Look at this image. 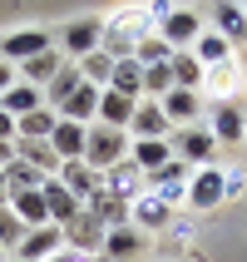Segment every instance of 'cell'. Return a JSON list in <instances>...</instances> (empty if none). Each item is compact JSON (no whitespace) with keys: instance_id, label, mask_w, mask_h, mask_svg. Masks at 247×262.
<instances>
[{"instance_id":"1","label":"cell","mask_w":247,"mask_h":262,"mask_svg":"<svg viewBox=\"0 0 247 262\" xmlns=\"http://www.w3.org/2000/svg\"><path fill=\"white\" fill-rule=\"evenodd\" d=\"M153 35V20H148L144 5H124V10H114L109 20H104L99 30V50L109 59H133L139 55V45Z\"/></svg>"},{"instance_id":"2","label":"cell","mask_w":247,"mask_h":262,"mask_svg":"<svg viewBox=\"0 0 247 262\" xmlns=\"http://www.w3.org/2000/svg\"><path fill=\"white\" fill-rule=\"evenodd\" d=\"M129 159V134L124 129H109V124H89V139H84V168H94V173H109L114 163Z\"/></svg>"},{"instance_id":"3","label":"cell","mask_w":247,"mask_h":262,"mask_svg":"<svg viewBox=\"0 0 247 262\" xmlns=\"http://www.w3.org/2000/svg\"><path fill=\"white\" fill-rule=\"evenodd\" d=\"M203 30H208V25H203V15L188 10V5H178V10H168L159 25H153V35H159V40L178 55V50H193V40H198Z\"/></svg>"},{"instance_id":"4","label":"cell","mask_w":247,"mask_h":262,"mask_svg":"<svg viewBox=\"0 0 247 262\" xmlns=\"http://www.w3.org/2000/svg\"><path fill=\"white\" fill-rule=\"evenodd\" d=\"M188 163H178V159H168L163 168H153L148 173V193L159 198V203H168V208H178V203H188Z\"/></svg>"},{"instance_id":"5","label":"cell","mask_w":247,"mask_h":262,"mask_svg":"<svg viewBox=\"0 0 247 262\" xmlns=\"http://www.w3.org/2000/svg\"><path fill=\"white\" fill-rule=\"evenodd\" d=\"M104 237H109V228H104L94 213H84V208L64 223V248L84 252V257H99V252H104Z\"/></svg>"},{"instance_id":"6","label":"cell","mask_w":247,"mask_h":262,"mask_svg":"<svg viewBox=\"0 0 247 262\" xmlns=\"http://www.w3.org/2000/svg\"><path fill=\"white\" fill-rule=\"evenodd\" d=\"M59 248H64V228L44 223V228H30V233L20 237V248H15V262H50Z\"/></svg>"},{"instance_id":"7","label":"cell","mask_w":247,"mask_h":262,"mask_svg":"<svg viewBox=\"0 0 247 262\" xmlns=\"http://www.w3.org/2000/svg\"><path fill=\"white\" fill-rule=\"evenodd\" d=\"M104 193H114L119 203H133V198H144L148 193V173L139 168V163H114L109 173H104Z\"/></svg>"},{"instance_id":"8","label":"cell","mask_w":247,"mask_h":262,"mask_svg":"<svg viewBox=\"0 0 247 262\" xmlns=\"http://www.w3.org/2000/svg\"><path fill=\"white\" fill-rule=\"evenodd\" d=\"M44 50H55V45H50V35H44V30H35V25L0 35V55H5V64H10V59H20V64H25V59L44 55Z\"/></svg>"},{"instance_id":"9","label":"cell","mask_w":247,"mask_h":262,"mask_svg":"<svg viewBox=\"0 0 247 262\" xmlns=\"http://www.w3.org/2000/svg\"><path fill=\"white\" fill-rule=\"evenodd\" d=\"M168 148H173V159L178 163H213V148H218V139H213V134L208 129H183V134H173V139H168Z\"/></svg>"},{"instance_id":"10","label":"cell","mask_w":247,"mask_h":262,"mask_svg":"<svg viewBox=\"0 0 247 262\" xmlns=\"http://www.w3.org/2000/svg\"><path fill=\"white\" fill-rule=\"evenodd\" d=\"M168 223H173V208L159 203L153 193L129 203V228H139V233H168Z\"/></svg>"},{"instance_id":"11","label":"cell","mask_w":247,"mask_h":262,"mask_svg":"<svg viewBox=\"0 0 247 262\" xmlns=\"http://www.w3.org/2000/svg\"><path fill=\"white\" fill-rule=\"evenodd\" d=\"M218 203H222V168L208 163V168H198V173L188 178V208L208 213V208H218Z\"/></svg>"},{"instance_id":"12","label":"cell","mask_w":247,"mask_h":262,"mask_svg":"<svg viewBox=\"0 0 247 262\" xmlns=\"http://www.w3.org/2000/svg\"><path fill=\"white\" fill-rule=\"evenodd\" d=\"M55 178L64 183V188H70V198H74L79 208H84L89 198H94V193L104 188V173H94V168H84L79 159H74V163H59V173H55Z\"/></svg>"},{"instance_id":"13","label":"cell","mask_w":247,"mask_h":262,"mask_svg":"<svg viewBox=\"0 0 247 262\" xmlns=\"http://www.w3.org/2000/svg\"><path fill=\"white\" fill-rule=\"evenodd\" d=\"M84 139H89L84 124H70V119H59L55 134H50V148H55V159H59V163H74V159H84Z\"/></svg>"},{"instance_id":"14","label":"cell","mask_w":247,"mask_h":262,"mask_svg":"<svg viewBox=\"0 0 247 262\" xmlns=\"http://www.w3.org/2000/svg\"><path fill=\"white\" fill-rule=\"evenodd\" d=\"M15 159L30 163L40 178H55L59 173V159H55V148H50V139H15Z\"/></svg>"},{"instance_id":"15","label":"cell","mask_w":247,"mask_h":262,"mask_svg":"<svg viewBox=\"0 0 247 262\" xmlns=\"http://www.w3.org/2000/svg\"><path fill=\"white\" fill-rule=\"evenodd\" d=\"M99 30H104V20H70L64 25V50H70L74 59H84V55H94L99 50Z\"/></svg>"},{"instance_id":"16","label":"cell","mask_w":247,"mask_h":262,"mask_svg":"<svg viewBox=\"0 0 247 262\" xmlns=\"http://www.w3.org/2000/svg\"><path fill=\"white\" fill-rule=\"evenodd\" d=\"M40 198H44V213H50V223H55V228H64V223L79 213V203L70 198V188H64L59 178H44V183H40Z\"/></svg>"},{"instance_id":"17","label":"cell","mask_w":247,"mask_h":262,"mask_svg":"<svg viewBox=\"0 0 247 262\" xmlns=\"http://www.w3.org/2000/svg\"><path fill=\"white\" fill-rule=\"evenodd\" d=\"M59 119H70V124H84V129H89V124L99 119V89H94V84H79L70 99H64Z\"/></svg>"},{"instance_id":"18","label":"cell","mask_w":247,"mask_h":262,"mask_svg":"<svg viewBox=\"0 0 247 262\" xmlns=\"http://www.w3.org/2000/svg\"><path fill=\"white\" fill-rule=\"evenodd\" d=\"M129 129H133V139H168V119H163L159 99H139Z\"/></svg>"},{"instance_id":"19","label":"cell","mask_w":247,"mask_h":262,"mask_svg":"<svg viewBox=\"0 0 247 262\" xmlns=\"http://www.w3.org/2000/svg\"><path fill=\"white\" fill-rule=\"evenodd\" d=\"M208 134H213L218 144H242L247 124H242V114H237V104H213V124H208Z\"/></svg>"},{"instance_id":"20","label":"cell","mask_w":247,"mask_h":262,"mask_svg":"<svg viewBox=\"0 0 247 262\" xmlns=\"http://www.w3.org/2000/svg\"><path fill=\"white\" fill-rule=\"evenodd\" d=\"M213 20H218V35L228 45H237V40H247V10L242 5H233V0H218V5H213Z\"/></svg>"},{"instance_id":"21","label":"cell","mask_w":247,"mask_h":262,"mask_svg":"<svg viewBox=\"0 0 247 262\" xmlns=\"http://www.w3.org/2000/svg\"><path fill=\"white\" fill-rule=\"evenodd\" d=\"M109 89L124 94V99H144V64H139V59H114Z\"/></svg>"},{"instance_id":"22","label":"cell","mask_w":247,"mask_h":262,"mask_svg":"<svg viewBox=\"0 0 247 262\" xmlns=\"http://www.w3.org/2000/svg\"><path fill=\"white\" fill-rule=\"evenodd\" d=\"M84 213H94V218H99L109 233H114V228H129V203H119L114 193H104V188L84 203Z\"/></svg>"},{"instance_id":"23","label":"cell","mask_w":247,"mask_h":262,"mask_svg":"<svg viewBox=\"0 0 247 262\" xmlns=\"http://www.w3.org/2000/svg\"><path fill=\"white\" fill-rule=\"evenodd\" d=\"M159 109H163V119H168V129H173V124H193V119H198V94H193V89H168L159 99Z\"/></svg>"},{"instance_id":"24","label":"cell","mask_w":247,"mask_h":262,"mask_svg":"<svg viewBox=\"0 0 247 262\" xmlns=\"http://www.w3.org/2000/svg\"><path fill=\"white\" fill-rule=\"evenodd\" d=\"M193 59H198V64H203V70H213V64H222V59H233V45L222 40L218 30L208 25L203 35H198V40H193V50H188Z\"/></svg>"},{"instance_id":"25","label":"cell","mask_w":247,"mask_h":262,"mask_svg":"<svg viewBox=\"0 0 247 262\" xmlns=\"http://www.w3.org/2000/svg\"><path fill=\"white\" fill-rule=\"evenodd\" d=\"M0 109H5L10 119H25V114H35V109H44V94H40V89H30V84H20V79H15V84L5 89V94H0Z\"/></svg>"},{"instance_id":"26","label":"cell","mask_w":247,"mask_h":262,"mask_svg":"<svg viewBox=\"0 0 247 262\" xmlns=\"http://www.w3.org/2000/svg\"><path fill=\"white\" fill-rule=\"evenodd\" d=\"M133 109H139V99H124V94H114V89H99V124H109V129H129Z\"/></svg>"},{"instance_id":"27","label":"cell","mask_w":247,"mask_h":262,"mask_svg":"<svg viewBox=\"0 0 247 262\" xmlns=\"http://www.w3.org/2000/svg\"><path fill=\"white\" fill-rule=\"evenodd\" d=\"M168 159H173V148H168V139H133V144H129V163H139L144 173L163 168Z\"/></svg>"},{"instance_id":"28","label":"cell","mask_w":247,"mask_h":262,"mask_svg":"<svg viewBox=\"0 0 247 262\" xmlns=\"http://www.w3.org/2000/svg\"><path fill=\"white\" fill-rule=\"evenodd\" d=\"M79 84H84V79H79V64H64V70L44 84V109H55V114H59V109H64V99H70Z\"/></svg>"},{"instance_id":"29","label":"cell","mask_w":247,"mask_h":262,"mask_svg":"<svg viewBox=\"0 0 247 262\" xmlns=\"http://www.w3.org/2000/svg\"><path fill=\"white\" fill-rule=\"evenodd\" d=\"M59 70H64V59H59L55 50H44V55H35V59H25V64H20V74H25V79H20V84H30V89H40V84H50V79H55Z\"/></svg>"},{"instance_id":"30","label":"cell","mask_w":247,"mask_h":262,"mask_svg":"<svg viewBox=\"0 0 247 262\" xmlns=\"http://www.w3.org/2000/svg\"><path fill=\"white\" fill-rule=\"evenodd\" d=\"M10 213H15L20 223H25V233H30V228H44V223H50L40 188H35V193H15V198H10Z\"/></svg>"},{"instance_id":"31","label":"cell","mask_w":247,"mask_h":262,"mask_svg":"<svg viewBox=\"0 0 247 262\" xmlns=\"http://www.w3.org/2000/svg\"><path fill=\"white\" fill-rule=\"evenodd\" d=\"M55 124H59L55 109H35V114L15 119V139H50V134H55Z\"/></svg>"},{"instance_id":"32","label":"cell","mask_w":247,"mask_h":262,"mask_svg":"<svg viewBox=\"0 0 247 262\" xmlns=\"http://www.w3.org/2000/svg\"><path fill=\"white\" fill-rule=\"evenodd\" d=\"M74 64H79V79H84V84H94V89H109L114 59L104 55V50H94V55H84V59H74Z\"/></svg>"},{"instance_id":"33","label":"cell","mask_w":247,"mask_h":262,"mask_svg":"<svg viewBox=\"0 0 247 262\" xmlns=\"http://www.w3.org/2000/svg\"><path fill=\"white\" fill-rule=\"evenodd\" d=\"M168 74H173V89H198L203 84V64H198L188 50H178V55L168 59Z\"/></svg>"},{"instance_id":"34","label":"cell","mask_w":247,"mask_h":262,"mask_svg":"<svg viewBox=\"0 0 247 262\" xmlns=\"http://www.w3.org/2000/svg\"><path fill=\"white\" fill-rule=\"evenodd\" d=\"M237 79H242V70H237V59H222V64H213V70H203V84L218 94V99H228L237 89Z\"/></svg>"},{"instance_id":"35","label":"cell","mask_w":247,"mask_h":262,"mask_svg":"<svg viewBox=\"0 0 247 262\" xmlns=\"http://www.w3.org/2000/svg\"><path fill=\"white\" fill-rule=\"evenodd\" d=\"M0 173H5V188H10V198H15V193H35V188L44 183V178L35 173L30 163H20V159H10L5 168H0Z\"/></svg>"},{"instance_id":"36","label":"cell","mask_w":247,"mask_h":262,"mask_svg":"<svg viewBox=\"0 0 247 262\" xmlns=\"http://www.w3.org/2000/svg\"><path fill=\"white\" fill-rule=\"evenodd\" d=\"M139 248H144V233L139 228H114V233L104 237V257H133Z\"/></svg>"},{"instance_id":"37","label":"cell","mask_w":247,"mask_h":262,"mask_svg":"<svg viewBox=\"0 0 247 262\" xmlns=\"http://www.w3.org/2000/svg\"><path fill=\"white\" fill-rule=\"evenodd\" d=\"M133 59H139V64L148 70V64H168V59H173V50H168V45H163L159 35H148V40L139 45V55H133Z\"/></svg>"},{"instance_id":"38","label":"cell","mask_w":247,"mask_h":262,"mask_svg":"<svg viewBox=\"0 0 247 262\" xmlns=\"http://www.w3.org/2000/svg\"><path fill=\"white\" fill-rule=\"evenodd\" d=\"M20 237H25V223L15 218L10 208H0V248H5V252L20 248Z\"/></svg>"},{"instance_id":"39","label":"cell","mask_w":247,"mask_h":262,"mask_svg":"<svg viewBox=\"0 0 247 262\" xmlns=\"http://www.w3.org/2000/svg\"><path fill=\"white\" fill-rule=\"evenodd\" d=\"M168 89H173V74H168V64H148L144 70V94H168Z\"/></svg>"},{"instance_id":"40","label":"cell","mask_w":247,"mask_h":262,"mask_svg":"<svg viewBox=\"0 0 247 262\" xmlns=\"http://www.w3.org/2000/svg\"><path fill=\"white\" fill-rule=\"evenodd\" d=\"M247 193V168H222V198H242Z\"/></svg>"},{"instance_id":"41","label":"cell","mask_w":247,"mask_h":262,"mask_svg":"<svg viewBox=\"0 0 247 262\" xmlns=\"http://www.w3.org/2000/svg\"><path fill=\"white\" fill-rule=\"evenodd\" d=\"M168 237H173V243H188V237H193V223L173 218V223H168Z\"/></svg>"},{"instance_id":"42","label":"cell","mask_w":247,"mask_h":262,"mask_svg":"<svg viewBox=\"0 0 247 262\" xmlns=\"http://www.w3.org/2000/svg\"><path fill=\"white\" fill-rule=\"evenodd\" d=\"M0 144H15V119L0 109Z\"/></svg>"},{"instance_id":"43","label":"cell","mask_w":247,"mask_h":262,"mask_svg":"<svg viewBox=\"0 0 247 262\" xmlns=\"http://www.w3.org/2000/svg\"><path fill=\"white\" fill-rule=\"evenodd\" d=\"M50 262H94V257H84V252H74V248H59Z\"/></svg>"},{"instance_id":"44","label":"cell","mask_w":247,"mask_h":262,"mask_svg":"<svg viewBox=\"0 0 247 262\" xmlns=\"http://www.w3.org/2000/svg\"><path fill=\"white\" fill-rule=\"evenodd\" d=\"M10 84H15V64H5V59H0V94H5Z\"/></svg>"},{"instance_id":"45","label":"cell","mask_w":247,"mask_h":262,"mask_svg":"<svg viewBox=\"0 0 247 262\" xmlns=\"http://www.w3.org/2000/svg\"><path fill=\"white\" fill-rule=\"evenodd\" d=\"M10 159H15V144H0V168H5Z\"/></svg>"},{"instance_id":"46","label":"cell","mask_w":247,"mask_h":262,"mask_svg":"<svg viewBox=\"0 0 247 262\" xmlns=\"http://www.w3.org/2000/svg\"><path fill=\"white\" fill-rule=\"evenodd\" d=\"M0 208H10V188H5V173H0Z\"/></svg>"}]
</instances>
